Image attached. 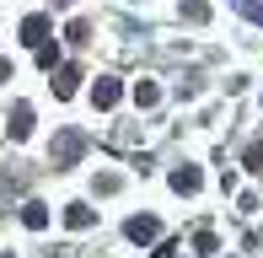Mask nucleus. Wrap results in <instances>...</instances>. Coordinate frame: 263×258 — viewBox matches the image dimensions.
Segmentation results:
<instances>
[{
    "label": "nucleus",
    "instance_id": "423d86ee",
    "mask_svg": "<svg viewBox=\"0 0 263 258\" xmlns=\"http://www.w3.org/2000/svg\"><path fill=\"white\" fill-rule=\"evenodd\" d=\"M76 86H81V70H76V65H59V76H54V97H76Z\"/></svg>",
    "mask_w": 263,
    "mask_h": 258
},
{
    "label": "nucleus",
    "instance_id": "7ed1b4c3",
    "mask_svg": "<svg viewBox=\"0 0 263 258\" xmlns=\"http://www.w3.org/2000/svg\"><path fill=\"white\" fill-rule=\"evenodd\" d=\"M22 43H27V49H43V43H49V16H27L22 22Z\"/></svg>",
    "mask_w": 263,
    "mask_h": 258
},
{
    "label": "nucleus",
    "instance_id": "9b49d317",
    "mask_svg": "<svg viewBox=\"0 0 263 258\" xmlns=\"http://www.w3.org/2000/svg\"><path fill=\"white\" fill-rule=\"evenodd\" d=\"M183 16L188 22H210V0H183Z\"/></svg>",
    "mask_w": 263,
    "mask_h": 258
},
{
    "label": "nucleus",
    "instance_id": "f8f14e48",
    "mask_svg": "<svg viewBox=\"0 0 263 258\" xmlns=\"http://www.w3.org/2000/svg\"><path fill=\"white\" fill-rule=\"evenodd\" d=\"M247 172H258V178H263V140H253V145H247Z\"/></svg>",
    "mask_w": 263,
    "mask_h": 258
},
{
    "label": "nucleus",
    "instance_id": "f03ea898",
    "mask_svg": "<svg viewBox=\"0 0 263 258\" xmlns=\"http://www.w3.org/2000/svg\"><path fill=\"white\" fill-rule=\"evenodd\" d=\"M124 237H129V242H156V237H161V220H156V215H135V220L124 226Z\"/></svg>",
    "mask_w": 263,
    "mask_h": 258
},
{
    "label": "nucleus",
    "instance_id": "6e6552de",
    "mask_svg": "<svg viewBox=\"0 0 263 258\" xmlns=\"http://www.w3.org/2000/svg\"><path fill=\"white\" fill-rule=\"evenodd\" d=\"M22 220H27L32 231H43V226H49V205H38V199H27V205H22Z\"/></svg>",
    "mask_w": 263,
    "mask_h": 258
},
{
    "label": "nucleus",
    "instance_id": "20e7f679",
    "mask_svg": "<svg viewBox=\"0 0 263 258\" xmlns=\"http://www.w3.org/2000/svg\"><path fill=\"white\" fill-rule=\"evenodd\" d=\"M118 97H124V86H118L113 76H97V86H91V102H97V108H113Z\"/></svg>",
    "mask_w": 263,
    "mask_h": 258
},
{
    "label": "nucleus",
    "instance_id": "f257e3e1",
    "mask_svg": "<svg viewBox=\"0 0 263 258\" xmlns=\"http://www.w3.org/2000/svg\"><path fill=\"white\" fill-rule=\"evenodd\" d=\"M81 151H86V135H81V129H65V135L54 140V167H76Z\"/></svg>",
    "mask_w": 263,
    "mask_h": 258
},
{
    "label": "nucleus",
    "instance_id": "4468645a",
    "mask_svg": "<svg viewBox=\"0 0 263 258\" xmlns=\"http://www.w3.org/2000/svg\"><path fill=\"white\" fill-rule=\"evenodd\" d=\"M194 248H199V253H215L220 242H215V231H199V237H194Z\"/></svg>",
    "mask_w": 263,
    "mask_h": 258
},
{
    "label": "nucleus",
    "instance_id": "9d476101",
    "mask_svg": "<svg viewBox=\"0 0 263 258\" xmlns=\"http://www.w3.org/2000/svg\"><path fill=\"white\" fill-rule=\"evenodd\" d=\"M65 226H70V231H86V226H91V210H86V205H65Z\"/></svg>",
    "mask_w": 263,
    "mask_h": 258
},
{
    "label": "nucleus",
    "instance_id": "39448f33",
    "mask_svg": "<svg viewBox=\"0 0 263 258\" xmlns=\"http://www.w3.org/2000/svg\"><path fill=\"white\" fill-rule=\"evenodd\" d=\"M166 183H172L177 194H199V183H204V178H199V167H188V161H183V167H172V178H166Z\"/></svg>",
    "mask_w": 263,
    "mask_h": 258
},
{
    "label": "nucleus",
    "instance_id": "dca6fc26",
    "mask_svg": "<svg viewBox=\"0 0 263 258\" xmlns=\"http://www.w3.org/2000/svg\"><path fill=\"white\" fill-rule=\"evenodd\" d=\"M6 76H11V65H6V60H0V81H6Z\"/></svg>",
    "mask_w": 263,
    "mask_h": 258
},
{
    "label": "nucleus",
    "instance_id": "2eb2a0df",
    "mask_svg": "<svg viewBox=\"0 0 263 258\" xmlns=\"http://www.w3.org/2000/svg\"><path fill=\"white\" fill-rule=\"evenodd\" d=\"M242 11H247L253 22H263V0H242Z\"/></svg>",
    "mask_w": 263,
    "mask_h": 258
},
{
    "label": "nucleus",
    "instance_id": "ddd939ff",
    "mask_svg": "<svg viewBox=\"0 0 263 258\" xmlns=\"http://www.w3.org/2000/svg\"><path fill=\"white\" fill-rule=\"evenodd\" d=\"M65 38H70V43H86V38H91V22H81V16H76V22L65 27Z\"/></svg>",
    "mask_w": 263,
    "mask_h": 258
},
{
    "label": "nucleus",
    "instance_id": "1a4fd4ad",
    "mask_svg": "<svg viewBox=\"0 0 263 258\" xmlns=\"http://www.w3.org/2000/svg\"><path fill=\"white\" fill-rule=\"evenodd\" d=\"M135 102H140V108H156V102H161V86H156V81H135Z\"/></svg>",
    "mask_w": 263,
    "mask_h": 258
},
{
    "label": "nucleus",
    "instance_id": "0eeeda50",
    "mask_svg": "<svg viewBox=\"0 0 263 258\" xmlns=\"http://www.w3.org/2000/svg\"><path fill=\"white\" fill-rule=\"evenodd\" d=\"M27 135H32V108L16 102V108H11V140H27Z\"/></svg>",
    "mask_w": 263,
    "mask_h": 258
},
{
    "label": "nucleus",
    "instance_id": "f3484780",
    "mask_svg": "<svg viewBox=\"0 0 263 258\" xmlns=\"http://www.w3.org/2000/svg\"><path fill=\"white\" fill-rule=\"evenodd\" d=\"M54 6H70V0H54Z\"/></svg>",
    "mask_w": 263,
    "mask_h": 258
}]
</instances>
